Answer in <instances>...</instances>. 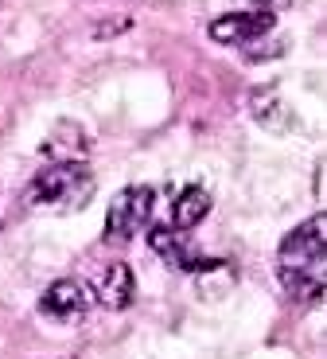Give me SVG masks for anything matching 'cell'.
<instances>
[{"label":"cell","mask_w":327,"mask_h":359,"mask_svg":"<svg viewBox=\"0 0 327 359\" xmlns=\"http://www.w3.org/2000/svg\"><path fill=\"white\" fill-rule=\"evenodd\" d=\"M277 278L281 289L300 301L312 305L319 301L327 289V219L312 215L300 226H292L277 246Z\"/></svg>","instance_id":"cell-1"},{"label":"cell","mask_w":327,"mask_h":359,"mask_svg":"<svg viewBox=\"0 0 327 359\" xmlns=\"http://www.w3.org/2000/svg\"><path fill=\"white\" fill-rule=\"evenodd\" d=\"M94 188L97 180L90 172L86 161H74V164H47L43 172L32 176L24 191V203L36 207V211H82V207L94 199Z\"/></svg>","instance_id":"cell-2"},{"label":"cell","mask_w":327,"mask_h":359,"mask_svg":"<svg viewBox=\"0 0 327 359\" xmlns=\"http://www.w3.org/2000/svg\"><path fill=\"white\" fill-rule=\"evenodd\" d=\"M152 211H156V191L148 184H133V188H121L113 196L106 211V226H102V238L113 246L133 243L141 231H148Z\"/></svg>","instance_id":"cell-3"},{"label":"cell","mask_w":327,"mask_h":359,"mask_svg":"<svg viewBox=\"0 0 327 359\" xmlns=\"http://www.w3.org/2000/svg\"><path fill=\"white\" fill-rule=\"evenodd\" d=\"M148 246H152V254H160L172 269H179V273H195V278L214 273L218 266H226L222 258H207V254L199 250L183 231H176V226H168V223L152 226V231H148Z\"/></svg>","instance_id":"cell-4"},{"label":"cell","mask_w":327,"mask_h":359,"mask_svg":"<svg viewBox=\"0 0 327 359\" xmlns=\"http://www.w3.org/2000/svg\"><path fill=\"white\" fill-rule=\"evenodd\" d=\"M86 293H90V301H97L109 313H125L137 301V278L125 262H106V266L94 269Z\"/></svg>","instance_id":"cell-5"},{"label":"cell","mask_w":327,"mask_h":359,"mask_svg":"<svg viewBox=\"0 0 327 359\" xmlns=\"http://www.w3.org/2000/svg\"><path fill=\"white\" fill-rule=\"evenodd\" d=\"M273 12H226V16H214L211 27H207V36L222 47H253L261 36L273 32Z\"/></svg>","instance_id":"cell-6"},{"label":"cell","mask_w":327,"mask_h":359,"mask_svg":"<svg viewBox=\"0 0 327 359\" xmlns=\"http://www.w3.org/2000/svg\"><path fill=\"white\" fill-rule=\"evenodd\" d=\"M94 141H90L86 126L78 121H55L51 133L39 141V156L47 164H74V161H86Z\"/></svg>","instance_id":"cell-7"},{"label":"cell","mask_w":327,"mask_h":359,"mask_svg":"<svg viewBox=\"0 0 327 359\" xmlns=\"http://www.w3.org/2000/svg\"><path fill=\"white\" fill-rule=\"evenodd\" d=\"M86 309H90V293H86V285L74 281V278L51 281V285L43 289V297H39V313L51 316V320H59V324L82 320Z\"/></svg>","instance_id":"cell-8"},{"label":"cell","mask_w":327,"mask_h":359,"mask_svg":"<svg viewBox=\"0 0 327 359\" xmlns=\"http://www.w3.org/2000/svg\"><path fill=\"white\" fill-rule=\"evenodd\" d=\"M249 117H253L261 129H273V133H284V129L296 126V114H292V106L277 94L273 86H261L249 94Z\"/></svg>","instance_id":"cell-9"},{"label":"cell","mask_w":327,"mask_h":359,"mask_svg":"<svg viewBox=\"0 0 327 359\" xmlns=\"http://www.w3.org/2000/svg\"><path fill=\"white\" fill-rule=\"evenodd\" d=\"M207 215H211V191L199 188V184L183 188L176 196V203H172V226L176 231H195Z\"/></svg>","instance_id":"cell-10"},{"label":"cell","mask_w":327,"mask_h":359,"mask_svg":"<svg viewBox=\"0 0 327 359\" xmlns=\"http://www.w3.org/2000/svg\"><path fill=\"white\" fill-rule=\"evenodd\" d=\"M125 27H129V20H117V24H97L94 36L97 39H102V36H117V32H125Z\"/></svg>","instance_id":"cell-11"},{"label":"cell","mask_w":327,"mask_h":359,"mask_svg":"<svg viewBox=\"0 0 327 359\" xmlns=\"http://www.w3.org/2000/svg\"><path fill=\"white\" fill-rule=\"evenodd\" d=\"M261 12H273V8H281V4H288V0H253Z\"/></svg>","instance_id":"cell-12"},{"label":"cell","mask_w":327,"mask_h":359,"mask_svg":"<svg viewBox=\"0 0 327 359\" xmlns=\"http://www.w3.org/2000/svg\"><path fill=\"white\" fill-rule=\"evenodd\" d=\"M59 359H78V355H59Z\"/></svg>","instance_id":"cell-13"}]
</instances>
